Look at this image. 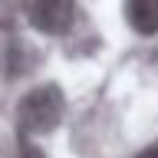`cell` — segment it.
<instances>
[{
	"mask_svg": "<svg viewBox=\"0 0 158 158\" xmlns=\"http://www.w3.org/2000/svg\"><path fill=\"white\" fill-rule=\"evenodd\" d=\"M63 112H66V99H63V89L56 82H46V86L30 89L27 96L20 99L17 106V122L27 135H46L63 122Z\"/></svg>",
	"mask_w": 158,
	"mask_h": 158,
	"instance_id": "6da1fadb",
	"label": "cell"
},
{
	"mask_svg": "<svg viewBox=\"0 0 158 158\" xmlns=\"http://www.w3.org/2000/svg\"><path fill=\"white\" fill-rule=\"evenodd\" d=\"M76 13V0H33L30 20L43 33H66Z\"/></svg>",
	"mask_w": 158,
	"mask_h": 158,
	"instance_id": "7a4b0ae2",
	"label": "cell"
},
{
	"mask_svg": "<svg viewBox=\"0 0 158 158\" xmlns=\"http://www.w3.org/2000/svg\"><path fill=\"white\" fill-rule=\"evenodd\" d=\"M125 17L138 33H158V0H125Z\"/></svg>",
	"mask_w": 158,
	"mask_h": 158,
	"instance_id": "3957f363",
	"label": "cell"
},
{
	"mask_svg": "<svg viewBox=\"0 0 158 158\" xmlns=\"http://www.w3.org/2000/svg\"><path fill=\"white\" fill-rule=\"evenodd\" d=\"M20 158H46V155H43V152H40V148L27 145V148H23V155H20Z\"/></svg>",
	"mask_w": 158,
	"mask_h": 158,
	"instance_id": "277c9868",
	"label": "cell"
},
{
	"mask_svg": "<svg viewBox=\"0 0 158 158\" xmlns=\"http://www.w3.org/2000/svg\"><path fill=\"white\" fill-rule=\"evenodd\" d=\"M138 158H158V142H155V145H148V148H145V152H142Z\"/></svg>",
	"mask_w": 158,
	"mask_h": 158,
	"instance_id": "5b68a950",
	"label": "cell"
}]
</instances>
